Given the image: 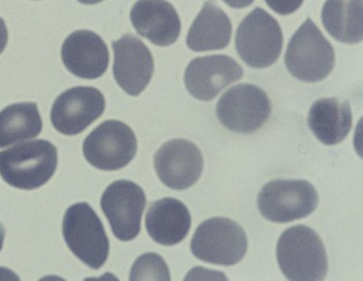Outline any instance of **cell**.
<instances>
[{
	"mask_svg": "<svg viewBox=\"0 0 363 281\" xmlns=\"http://www.w3.org/2000/svg\"><path fill=\"white\" fill-rule=\"evenodd\" d=\"M131 21L138 34L158 47H169L180 35V18L173 5L166 0L135 2Z\"/></svg>",
	"mask_w": 363,
	"mask_h": 281,
	"instance_id": "2e32d148",
	"label": "cell"
},
{
	"mask_svg": "<svg viewBox=\"0 0 363 281\" xmlns=\"http://www.w3.org/2000/svg\"><path fill=\"white\" fill-rule=\"evenodd\" d=\"M235 43L238 55L247 65L255 69L270 67L282 51V30L267 11L255 8L238 28Z\"/></svg>",
	"mask_w": 363,
	"mask_h": 281,
	"instance_id": "52a82bcc",
	"label": "cell"
},
{
	"mask_svg": "<svg viewBox=\"0 0 363 281\" xmlns=\"http://www.w3.org/2000/svg\"><path fill=\"white\" fill-rule=\"evenodd\" d=\"M57 163V149L52 143L32 140L0 152V176L13 188L33 190L52 178Z\"/></svg>",
	"mask_w": 363,
	"mask_h": 281,
	"instance_id": "7a4b0ae2",
	"label": "cell"
},
{
	"mask_svg": "<svg viewBox=\"0 0 363 281\" xmlns=\"http://www.w3.org/2000/svg\"><path fill=\"white\" fill-rule=\"evenodd\" d=\"M112 48L115 81L129 96H139L150 84L155 71L152 52L142 40L130 34L112 42Z\"/></svg>",
	"mask_w": 363,
	"mask_h": 281,
	"instance_id": "4fadbf2b",
	"label": "cell"
},
{
	"mask_svg": "<svg viewBox=\"0 0 363 281\" xmlns=\"http://www.w3.org/2000/svg\"><path fill=\"white\" fill-rule=\"evenodd\" d=\"M271 111L270 101L265 91L250 84L230 88L216 106L220 122L238 134L257 132L268 121Z\"/></svg>",
	"mask_w": 363,
	"mask_h": 281,
	"instance_id": "ba28073f",
	"label": "cell"
},
{
	"mask_svg": "<svg viewBox=\"0 0 363 281\" xmlns=\"http://www.w3.org/2000/svg\"><path fill=\"white\" fill-rule=\"evenodd\" d=\"M86 161L99 170L117 171L129 164L137 154V137L125 122H102L84 142Z\"/></svg>",
	"mask_w": 363,
	"mask_h": 281,
	"instance_id": "9c48e42d",
	"label": "cell"
},
{
	"mask_svg": "<svg viewBox=\"0 0 363 281\" xmlns=\"http://www.w3.org/2000/svg\"><path fill=\"white\" fill-rule=\"evenodd\" d=\"M61 56L70 73L86 80L101 78L109 65L106 43L88 30H76L69 35L63 43Z\"/></svg>",
	"mask_w": 363,
	"mask_h": 281,
	"instance_id": "9a60e30c",
	"label": "cell"
},
{
	"mask_svg": "<svg viewBox=\"0 0 363 281\" xmlns=\"http://www.w3.org/2000/svg\"><path fill=\"white\" fill-rule=\"evenodd\" d=\"M7 42H9V30L4 20L0 18V55L4 52Z\"/></svg>",
	"mask_w": 363,
	"mask_h": 281,
	"instance_id": "cb8c5ba5",
	"label": "cell"
},
{
	"mask_svg": "<svg viewBox=\"0 0 363 281\" xmlns=\"http://www.w3.org/2000/svg\"><path fill=\"white\" fill-rule=\"evenodd\" d=\"M318 203L315 188L303 180L270 181L263 186L257 197L260 214L277 224L306 218L316 210Z\"/></svg>",
	"mask_w": 363,
	"mask_h": 281,
	"instance_id": "8992f818",
	"label": "cell"
},
{
	"mask_svg": "<svg viewBox=\"0 0 363 281\" xmlns=\"http://www.w3.org/2000/svg\"><path fill=\"white\" fill-rule=\"evenodd\" d=\"M308 126L317 139L336 145L346 139L352 127V113L347 101L322 98L314 102L308 117Z\"/></svg>",
	"mask_w": 363,
	"mask_h": 281,
	"instance_id": "ac0fdd59",
	"label": "cell"
},
{
	"mask_svg": "<svg viewBox=\"0 0 363 281\" xmlns=\"http://www.w3.org/2000/svg\"><path fill=\"white\" fill-rule=\"evenodd\" d=\"M101 204L117 239L131 241L139 235L147 204L140 186L130 180L115 181L102 194Z\"/></svg>",
	"mask_w": 363,
	"mask_h": 281,
	"instance_id": "30bf717a",
	"label": "cell"
},
{
	"mask_svg": "<svg viewBox=\"0 0 363 281\" xmlns=\"http://www.w3.org/2000/svg\"><path fill=\"white\" fill-rule=\"evenodd\" d=\"M106 99L99 89L91 86H76L64 91L56 98L50 119L60 134H81L104 114Z\"/></svg>",
	"mask_w": 363,
	"mask_h": 281,
	"instance_id": "8fae6325",
	"label": "cell"
},
{
	"mask_svg": "<svg viewBox=\"0 0 363 281\" xmlns=\"http://www.w3.org/2000/svg\"><path fill=\"white\" fill-rule=\"evenodd\" d=\"M131 280H170V272L165 260L160 255L147 253L133 265Z\"/></svg>",
	"mask_w": 363,
	"mask_h": 281,
	"instance_id": "7402d4cb",
	"label": "cell"
},
{
	"mask_svg": "<svg viewBox=\"0 0 363 281\" xmlns=\"http://www.w3.org/2000/svg\"><path fill=\"white\" fill-rule=\"evenodd\" d=\"M335 61L331 43L308 18L289 42L285 55L288 71L298 80L317 83L331 74Z\"/></svg>",
	"mask_w": 363,
	"mask_h": 281,
	"instance_id": "3957f363",
	"label": "cell"
},
{
	"mask_svg": "<svg viewBox=\"0 0 363 281\" xmlns=\"http://www.w3.org/2000/svg\"><path fill=\"white\" fill-rule=\"evenodd\" d=\"M155 168L163 185L175 190H184L196 185L201 178L203 157L194 143L173 139L157 150Z\"/></svg>",
	"mask_w": 363,
	"mask_h": 281,
	"instance_id": "7c38bea8",
	"label": "cell"
},
{
	"mask_svg": "<svg viewBox=\"0 0 363 281\" xmlns=\"http://www.w3.org/2000/svg\"><path fill=\"white\" fill-rule=\"evenodd\" d=\"M239 63L227 55L204 56L194 59L185 71L189 93L199 101H211L224 88L242 76Z\"/></svg>",
	"mask_w": 363,
	"mask_h": 281,
	"instance_id": "5bb4252c",
	"label": "cell"
},
{
	"mask_svg": "<svg viewBox=\"0 0 363 281\" xmlns=\"http://www.w3.org/2000/svg\"><path fill=\"white\" fill-rule=\"evenodd\" d=\"M81 4L86 5H94L99 4V2L104 1V0H78Z\"/></svg>",
	"mask_w": 363,
	"mask_h": 281,
	"instance_id": "4316f807",
	"label": "cell"
},
{
	"mask_svg": "<svg viewBox=\"0 0 363 281\" xmlns=\"http://www.w3.org/2000/svg\"><path fill=\"white\" fill-rule=\"evenodd\" d=\"M276 257L289 280L321 281L328 272L325 246L317 232L298 224L286 229L278 240Z\"/></svg>",
	"mask_w": 363,
	"mask_h": 281,
	"instance_id": "6da1fadb",
	"label": "cell"
},
{
	"mask_svg": "<svg viewBox=\"0 0 363 281\" xmlns=\"http://www.w3.org/2000/svg\"><path fill=\"white\" fill-rule=\"evenodd\" d=\"M191 226L190 211L178 199L152 202L145 217L150 236L158 244L172 246L186 239Z\"/></svg>",
	"mask_w": 363,
	"mask_h": 281,
	"instance_id": "e0dca14e",
	"label": "cell"
},
{
	"mask_svg": "<svg viewBox=\"0 0 363 281\" xmlns=\"http://www.w3.org/2000/svg\"><path fill=\"white\" fill-rule=\"evenodd\" d=\"M247 246L244 229L223 217H214L199 224L191 242V252L199 260L225 267L241 262Z\"/></svg>",
	"mask_w": 363,
	"mask_h": 281,
	"instance_id": "277c9868",
	"label": "cell"
},
{
	"mask_svg": "<svg viewBox=\"0 0 363 281\" xmlns=\"http://www.w3.org/2000/svg\"><path fill=\"white\" fill-rule=\"evenodd\" d=\"M63 235L69 249L94 270L101 269L109 255L106 229L94 209L86 203H77L66 211Z\"/></svg>",
	"mask_w": 363,
	"mask_h": 281,
	"instance_id": "5b68a950",
	"label": "cell"
},
{
	"mask_svg": "<svg viewBox=\"0 0 363 281\" xmlns=\"http://www.w3.org/2000/svg\"><path fill=\"white\" fill-rule=\"evenodd\" d=\"M268 6L280 15L296 12L303 4V0H265Z\"/></svg>",
	"mask_w": 363,
	"mask_h": 281,
	"instance_id": "603a6c76",
	"label": "cell"
},
{
	"mask_svg": "<svg viewBox=\"0 0 363 281\" xmlns=\"http://www.w3.org/2000/svg\"><path fill=\"white\" fill-rule=\"evenodd\" d=\"M321 18L335 40L347 45L362 42V0H327Z\"/></svg>",
	"mask_w": 363,
	"mask_h": 281,
	"instance_id": "ffe728a7",
	"label": "cell"
},
{
	"mask_svg": "<svg viewBox=\"0 0 363 281\" xmlns=\"http://www.w3.org/2000/svg\"><path fill=\"white\" fill-rule=\"evenodd\" d=\"M42 130L37 104L24 102L7 106L0 112V148L34 139Z\"/></svg>",
	"mask_w": 363,
	"mask_h": 281,
	"instance_id": "44dd1931",
	"label": "cell"
},
{
	"mask_svg": "<svg viewBox=\"0 0 363 281\" xmlns=\"http://www.w3.org/2000/svg\"><path fill=\"white\" fill-rule=\"evenodd\" d=\"M231 35L229 17L214 0H208L189 30L186 45L196 52L224 50L230 43Z\"/></svg>",
	"mask_w": 363,
	"mask_h": 281,
	"instance_id": "d6986e66",
	"label": "cell"
},
{
	"mask_svg": "<svg viewBox=\"0 0 363 281\" xmlns=\"http://www.w3.org/2000/svg\"><path fill=\"white\" fill-rule=\"evenodd\" d=\"M5 239V229L2 224L0 223V251H1L2 247H4V242Z\"/></svg>",
	"mask_w": 363,
	"mask_h": 281,
	"instance_id": "484cf974",
	"label": "cell"
},
{
	"mask_svg": "<svg viewBox=\"0 0 363 281\" xmlns=\"http://www.w3.org/2000/svg\"><path fill=\"white\" fill-rule=\"evenodd\" d=\"M223 1L233 8L241 9L250 6L254 0H223Z\"/></svg>",
	"mask_w": 363,
	"mask_h": 281,
	"instance_id": "d4e9b609",
	"label": "cell"
}]
</instances>
